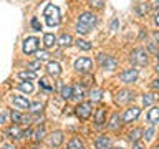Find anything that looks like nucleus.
I'll return each instance as SVG.
<instances>
[{
  "label": "nucleus",
  "instance_id": "nucleus-1",
  "mask_svg": "<svg viewBox=\"0 0 159 149\" xmlns=\"http://www.w3.org/2000/svg\"><path fill=\"white\" fill-rule=\"evenodd\" d=\"M43 17L45 20H47V23L50 25V27H55V25L60 23V20H61V13H60V8L57 7V5H47L43 10Z\"/></svg>",
  "mask_w": 159,
  "mask_h": 149
},
{
  "label": "nucleus",
  "instance_id": "nucleus-2",
  "mask_svg": "<svg viewBox=\"0 0 159 149\" xmlns=\"http://www.w3.org/2000/svg\"><path fill=\"white\" fill-rule=\"evenodd\" d=\"M129 61L133 65H138V66H146L148 65V52L143 48L133 50L131 55H129Z\"/></svg>",
  "mask_w": 159,
  "mask_h": 149
},
{
  "label": "nucleus",
  "instance_id": "nucleus-3",
  "mask_svg": "<svg viewBox=\"0 0 159 149\" xmlns=\"http://www.w3.org/2000/svg\"><path fill=\"white\" fill-rule=\"evenodd\" d=\"M91 68H93V61L86 56L78 58L76 61H75V70H76L78 73H89Z\"/></svg>",
  "mask_w": 159,
  "mask_h": 149
},
{
  "label": "nucleus",
  "instance_id": "nucleus-4",
  "mask_svg": "<svg viewBox=\"0 0 159 149\" xmlns=\"http://www.w3.org/2000/svg\"><path fill=\"white\" fill-rule=\"evenodd\" d=\"M96 22H98V18L94 17L93 13H81L80 15V20H78V25H81V27H84V28H93L94 25H96Z\"/></svg>",
  "mask_w": 159,
  "mask_h": 149
},
{
  "label": "nucleus",
  "instance_id": "nucleus-5",
  "mask_svg": "<svg viewBox=\"0 0 159 149\" xmlns=\"http://www.w3.org/2000/svg\"><path fill=\"white\" fill-rule=\"evenodd\" d=\"M91 103H80L76 108H75V113L80 119H88L91 116Z\"/></svg>",
  "mask_w": 159,
  "mask_h": 149
},
{
  "label": "nucleus",
  "instance_id": "nucleus-6",
  "mask_svg": "<svg viewBox=\"0 0 159 149\" xmlns=\"http://www.w3.org/2000/svg\"><path fill=\"white\" fill-rule=\"evenodd\" d=\"M38 38H35V37H28V38H25L23 40V53H35L38 50Z\"/></svg>",
  "mask_w": 159,
  "mask_h": 149
},
{
  "label": "nucleus",
  "instance_id": "nucleus-7",
  "mask_svg": "<svg viewBox=\"0 0 159 149\" xmlns=\"http://www.w3.org/2000/svg\"><path fill=\"white\" fill-rule=\"evenodd\" d=\"M98 60H99V63H101V66H103L104 70H109V71L116 70L118 61H116V60H114L113 56H104V55H98Z\"/></svg>",
  "mask_w": 159,
  "mask_h": 149
},
{
  "label": "nucleus",
  "instance_id": "nucleus-8",
  "mask_svg": "<svg viewBox=\"0 0 159 149\" xmlns=\"http://www.w3.org/2000/svg\"><path fill=\"white\" fill-rule=\"evenodd\" d=\"M133 98H134L133 91H129V89H121V91H118V94H116V103L118 104H126V103L131 101Z\"/></svg>",
  "mask_w": 159,
  "mask_h": 149
},
{
  "label": "nucleus",
  "instance_id": "nucleus-9",
  "mask_svg": "<svg viewBox=\"0 0 159 149\" xmlns=\"http://www.w3.org/2000/svg\"><path fill=\"white\" fill-rule=\"evenodd\" d=\"M119 78H121V81H124V83H134L138 79V70H134V68L124 70Z\"/></svg>",
  "mask_w": 159,
  "mask_h": 149
},
{
  "label": "nucleus",
  "instance_id": "nucleus-10",
  "mask_svg": "<svg viewBox=\"0 0 159 149\" xmlns=\"http://www.w3.org/2000/svg\"><path fill=\"white\" fill-rule=\"evenodd\" d=\"M139 116V108H136V106H133V108H129V109H126V113L123 114V121L124 123H131V121H134Z\"/></svg>",
  "mask_w": 159,
  "mask_h": 149
},
{
  "label": "nucleus",
  "instance_id": "nucleus-11",
  "mask_svg": "<svg viewBox=\"0 0 159 149\" xmlns=\"http://www.w3.org/2000/svg\"><path fill=\"white\" fill-rule=\"evenodd\" d=\"M10 116H12V121L17 124H28L30 123V118L28 116H23V114H20L18 111H12V114H10Z\"/></svg>",
  "mask_w": 159,
  "mask_h": 149
},
{
  "label": "nucleus",
  "instance_id": "nucleus-12",
  "mask_svg": "<svg viewBox=\"0 0 159 149\" xmlns=\"http://www.w3.org/2000/svg\"><path fill=\"white\" fill-rule=\"evenodd\" d=\"M12 101H13L15 106L20 108V109H28V106H30V101L25 96H13Z\"/></svg>",
  "mask_w": 159,
  "mask_h": 149
},
{
  "label": "nucleus",
  "instance_id": "nucleus-13",
  "mask_svg": "<svg viewBox=\"0 0 159 149\" xmlns=\"http://www.w3.org/2000/svg\"><path fill=\"white\" fill-rule=\"evenodd\" d=\"M96 149H111V139L106 136L96 138Z\"/></svg>",
  "mask_w": 159,
  "mask_h": 149
},
{
  "label": "nucleus",
  "instance_id": "nucleus-14",
  "mask_svg": "<svg viewBox=\"0 0 159 149\" xmlns=\"http://www.w3.org/2000/svg\"><path fill=\"white\" fill-rule=\"evenodd\" d=\"M63 141V133L61 131H55L52 136H50V146H53V147H58L60 144H61Z\"/></svg>",
  "mask_w": 159,
  "mask_h": 149
},
{
  "label": "nucleus",
  "instance_id": "nucleus-15",
  "mask_svg": "<svg viewBox=\"0 0 159 149\" xmlns=\"http://www.w3.org/2000/svg\"><path fill=\"white\" fill-rule=\"evenodd\" d=\"M47 71H48V74L58 76V74L61 73V66H60V63H57V61H50L47 65Z\"/></svg>",
  "mask_w": 159,
  "mask_h": 149
},
{
  "label": "nucleus",
  "instance_id": "nucleus-16",
  "mask_svg": "<svg viewBox=\"0 0 159 149\" xmlns=\"http://www.w3.org/2000/svg\"><path fill=\"white\" fill-rule=\"evenodd\" d=\"M7 136L12 138V139H20V138H23V131L17 126V124H15V126H12L7 131Z\"/></svg>",
  "mask_w": 159,
  "mask_h": 149
},
{
  "label": "nucleus",
  "instance_id": "nucleus-17",
  "mask_svg": "<svg viewBox=\"0 0 159 149\" xmlns=\"http://www.w3.org/2000/svg\"><path fill=\"white\" fill-rule=\"evenodd\" d=\"M83 96H84V88H83V84H75V86H71V98L81 99Z\"/></svg>",
  "mask_w": 159,
  "mask_h": 149
},
{
  "label": "nucleus",
  "instance_id": "nucleus-18",
  "mask_svg": "<svg viewBox=\"0 0 159 149\" xmlns=\"http://www.w3.org/2000/svg\"><path fill=\"white\" fill-rule=\"evenodd\" d=\"M157 119H159V108L157 106H152L151 109H149V113H148V121L154 126V124L157 123Z\"/></svg>",
  "mask_w": 159,
  "mask_h": 149
},
{
  "label": "nucleus",
  "instance_id": "nucleus-19",
  "mask_svg": "<svg viewBox=\"0 0 159 149\" xmlns=\"http://www.w3.org/2000/svg\"><path fill=\"white\" fill-rule=\"evenodd\" d=\"M40 86H42L45 91H53L55 89V83H52V79L50 78H40Z\"/></svg>",
  "mask_w": 159,
  "mask_h": 149
},
{
  "label": "nucleus",
  "instance_id": "nucleus-20",
  "mask_svg": "<svg viewBox=\"0 0 159 149\" xmlns=\"http://www.w3.org/2000/svg\"><path fill=\"white\" fill-rule=\"evenodd\" d=\"M104 116H106L104 108H99L96 111V114H94V123H96V126H101L103 123H106V121H104Z\"/></svg>",
  "mask_w": 159,
  "mask_h": 149
},
{
  "label": "nucleus",
  "instance_id": "nucleus-21",
  "mask_svg": "<svg viewBox=\"0 0 159 149\" xmlns=\"http://www.w3.org/2000/svg\"><path fill=\"white\" fill-rule=\"evenodd\" d=\"M55 43H57V38H55V35H52V33H47V35L43 37V45H45L47 48H52Z\"/></svg>",
  "mask_w": 159,
  "mask_h": 149
},
{
  "label": "nucleus",
  "instance_id": "nucleus-22",
  "mask_svg": "<svg viewBox=\"0 0 159 149\" xmlns=\"http://www.w3.org/2000/svg\"><path fill=\"white\" fill-rule=\"evenodd\" d=\"M68 149H84L83 141H80L78 138H73L71 141L68 142Z\"/></svg>",
  "mask_w": 159,
  "mask_h": 149
},
{
  "label": "nucleus",
  "instance_id": "nucleus-23",
  "mask_svg": "<svg viewBox=\"0 0 159 149\" xmlns=\"http://www.w3.org/2000/svg\"><path fill=\"white\" fill-rule=\"evenodd\" d=\"M143 129H139V128H136V129H133L131 133H129V141H133V142H136V141H139L143 136Z\"/></svg>",
  "mask_w": 159,
  "mask_h": 149
},
{
  "label": "nucleus",
  "instance_id": "nucleus-24",
  "mask_svg": "<svg viewBox=\"0 0 159 149\" xmlns=\"http://www.w3.org/2000/svg\"><path fill=\"white\" fill-rule=\"evenodd\" d=\"M71 42H73V40H71V37H70L68 33H63L61 37L58 38V43L61 45V47H70V45H71Z\"/></svg>",
  "mask_w": 159,
  "mask_h": 149
},
{
  "label": "nucleus",
  "instance_id": "nucleus-25",
  "mask_svg": "<svg viewBox=\"0 0 159 149\" xmlns=\"http://www.w3.org/2000/svg\"><path fill=\"white\" fill-rule=\"evenodd\" d=\"M119 124H121V116H119L118 113H114L113 118H111V123H109V128H111V129H118Z\"/></svg>",
  "mask_w": 159,
  "mask_h": 149
},
{
  "label": "nucleus",
  "instance_id": "nucleus-26",
  "mask_svg": "<svg viewBox=\"0 0 159 149\" xmlns=\"http://www.w3.org/2000/svg\"><path fill=\"white\" fill-rule=\"evenodd\" d=\"M103 96V91L101 89H98V88H93L91 91H89V98H91V101H99Z\"/></svg>",
  "mask_w": 159,
  "mask_h": 149
},
{
  "label": "nucleus",
  "instance_id": "nucleus-27",
  "mask_svg": "<svg viewBox=\"0 0 159 149\" xmlns=\"http://www.w3.org/2000/svg\"><path fill=\"white\" fill-rule=\"evenodd\" d=\"M18 89H20V91H23V93H32L33 91V84L28 83V81H23V83L18 84Z\"/></svg>",
  "mask_w": 159,
  "mask_h": 149
},
{
  "label": "nucleus",
  "instance_id": "nucleus-28",
  "mask_svg": "<svg viewBox=\"0 0 159 149\" xmlns=\"http://www.w3.org/2000/svg\"><path fill=\"white\" fill-rule=\"evenodd\" d=\"M18 76L22 78V79H25V81H32V79L37 78V74H35L33 71H20Z\"/></svg>",
  "mask_w": 159,
  "mask_h": 149
},
{
  "label": "nucleus",
  "instance_id": "nucleus-29",
  "mask_svg": "<svg viewBox=\"0 0 159 149\" xmlns=\"http://www.w3.org/2000/svg\"><path fill=\"white\" fill-rule=\"evenodd\" d=\"M61 98L63 99H70V98H71V86L63 84V86H61Z\"/></svg>",
  "mask_w": 159,
  "mask_h": 149
},
{
  "label": "nucleus",
  "instance_id": "nucleus-30",
  "mask_svg": "<svg viewBox=\"0 0 159 149\" xmlns=\"http://www.w3.org/2000/svg\"><path fill=\"white\" fill-rule=\"evenodd\" d=\"M148 10H149V5H148V3H144V2L138 3V7H136L138 15H146V13H148Z\"/></svg>",
  "mask_w": 159,
  "mask_h": 149
},
{
  "label": "nucleus",
  "instance_id": "nucleus-31",
  "mask_svg": "<svg viewBox=\"0 0 159 149\" xmlns=\"http://www.w3.org/2000/svg\"><path fill=\"white\" fill-rule=\"evenodd\" d=\"M76 47L84 50V52H88V50H91V43H88L86 40H78L76 42Z\"/></svg>",
  "mask_w": 159,
  "mask_h": 149
},
{
  "label": "nucleus",
  "instance_id": "nucleus-32",
  "mask_svg": "<svg viewBox=\"0 0 159 149\" xmlns=\"http://www.w3.org/2000/svg\"><path fill=\"white\" fill-rule=\"evenodd\" d=\"M28 108H30V111H32V113H40V111H42V109H43V104L40 103V101H37V103L30 104Z\"/></svg>",
  "mask_w": 159,
  "mask_h": 149
},
{
  "label": "nucleus",
  "instance_id": "nucleus-33",
  "mask_svg": "<svg viewBox=\"0 0 159 149\" xmlns=\"http://www.w3.org/2000/svg\"><path fill=\"white\" fill-rule=\"evenodd\" d=\"M43 138H45V128H38L37 131H35V141L40 142Z\"/></svg>",
  "mask_w": 159,
  "mask_h": 149
},
{
  "label": "nucleus",
  "instance_id": "nucleus-34",
  "mask_svg": "<svg viewBox=\"0 0 159 149\" xmlns=\"http://www.w3.org/2000/svg\"><path fill=\"white\" fill-rule=\"evenodd\" d=\"M154 99H156V96H154V94H144V98H143V104H144V106H149V104H152Z\"/></svg>",
  "mask_w": 159,
  "mask_h": 149
},
{
  "label": "nucleus",
  "instance_id": "nucleus-35",
  "mask_svg": "<svg viewBox=\"0 0 159 149\" xmlns=\"http://www.w3.org/2000/svg\"><path fill=\"white\" fill-rule=\"evenodd\" d=\"M37 58H38V61H43V60H48L50 58V55H48V52L42 50V52H37Z\"/></svg>",
  "mask_w": 159,
  "mask_h": 149
},
{
  "label": "nucleus",
  "instance_id": "nucleus-36",
  "mask_svg": "<svg viewBox=\"0 0 159 149\" xmlns=\"http://www.w3.org/2000/svg\"><path fill=\"white\" fill-rule=\"evenodd\" d=\"M152 136H154V128H149V129H146V133H144L143 138L146 139V141H151Z\"/></svg>",
  "mask_w": 159,
  "mask_h": 149
},
{
  "label": "nucleus",
  "instance_id": "nucleus-37",
  "mask_svg": "<svg viewBox=\"0 0 159 149\" xmlns=\"http://www.w3.org/2000/svg\"><path fill=\"white\" fill-rule=\"evenodd\" d=\"M88 2H89V5H91V7L93 8H101L103 7V0H88Z\"/></svg>",
  "mask_w": 159,
  "mask_h": 149
},
{
  "label": "nucleus",
  "instance_id": "nucleus-38",
  "mask_svg": "<svg viewBox=\"0 0 159 149\" xmlns=\"http://www.w3.org/2000/svg\"><path fill=\"white\" fill-rule=\"evenodd\" d=\"M32 27H33V30H37V32L42 30V23L38 22V18H32Z\"/></svg>",
  "mask_w": 159,
  "mask_h": 149
},
{
  "label": "nucleus",
  "instance_id": "nucleus-39",
  "mask_svg": "<svg viewBox=\"0 0 159 149\" xmlns=\"http://www.w3.org/2000/svg\"><path fill=\"white\" fill-rule=\"evenodd\" d=\"M76 32H78V33H81V35H86L89 30H88V28H84V27H81V25H76Z\"/></svg>",
  "mask_w": 159,
  "mask_h": 149
},
{
  "label": "nucleus",
  "instance_id": "nucleus-40",
  "mask_svg": "<svg viewBox=\"0 0 159 149\" xmlns=\"http://www.w3.org/2000/svg\"><path fill=\"white\" fill-rule=\"evenodd\" d=\"M149 50H151V53H154V55L157 53V47H156V42H149Z\"/></svg>",
  "mask_w": 159,
  "mask_h": 149
},
{
  "label": "nucleus",
  "instance_id": "nucleus-41",
  "mask_svg": "<svg viewBox=\"0 0 159 149\" xmlns=\"http://www.w3.org/2000/svg\"><path fill=\"white\" fill-rule=\"evenodd\" d=\"M28 68H30V70H37V68H40V61L37 60V61H32V63H28Z\"/></svg>",
  "mask_w": 159,
  "mask_h": 149
},
{
  "label": "nucleus",
  "instance_id": "nucleus-42",
  "mask_svg": "<svg viewBox=\"0 0 159 149\" xmlns=\"http://www.w3.org/2000/svg\"><path fill=\"white\" fill-rule=\"evenodd\" d=\"M5 119H7V113H5L3 109H0V124H3Z\"/></svg>",
  "mask_w": 159,
  "mask_h": 149
},
{
  "label": "nucleus",
  "instance_id": "nucleus-43",
  "mask_svg": "<svg viewBox=\"0 0 159 149\" xmlns=\"http://www.w3.org/2000/svg\"><path fill=\"white\" fill-rule=\"evenodd\" d=\"M118 25H119V22H118V20H114L113 25H111V28H113V30H116V28H118Z\"/></svg>",
  "mask_w": 159,
  "mask_h": 149
},
{
  "label": "nucleus",
  "instance_id": "nucleus-44",
  "mask_svg": "<svg viewBox=\"0 0 159 149\" xmlns=\"http://www.w3.org/2000/svg\"><path fill=\"white\" fill-rule=\"evenodd\" d=\"M152 88H154V89L159 88V81H157V79H154V81H152Z\"/></svg>",
  "mask_w": 159,
  "mask_h": 149
},
{
  "label": "nucleus",
  "instance_id": "nucleus-45",
  "mask_svg": "<svg viewBox=\"0 0 159 149\" xmlns=\"http://www.w3.org/2000/svg\"><path fill=\"white\" fill-rule=\"evenodd\" d=\"M2 149H15V146H13V144H5Z\"/></svg>",
  "mask_w": 159,
  "mask_h": 149
},
{
  "label": "nucleus",
  "instance_id": "nucleus-46",
  "mask_svg": "<svg viewBox=\"0 0 159 149\" xmlns=\"http://www.w3.org/2000/svg\"><path fill=\"white\" fill-rule=\"evenodd\" d=\"M157 17H159V15H157V13H156V15H154V25H157V23H159V18H157Z\"/></svg>",
  "mask_w": 159,
  "mask_h": 149
},
{
  "label": "nucleus",
  "instance_id": "nucleus-47",
  "mask_svg": "<svg viewBox=\"0 0 159 149\" xmlns=\"http://www.w3.org/2000/svg\"><path fill=\"white\" fill-rule=\"evenodd\" d=\"M152 8H157V0H152Z\"/></svg>",
  "mask_w": 159,
  "mask_h": 149
},
{
  "label": "nucleus",
  "instance_id": "nucleus-48",
  "mask_svg": "<svg viewBox=\"0 0 159 149\" xmlns=\"http://www.w3.org/2000/svg\"><path fill=\"white\" fill-rule=\"evenodd\" d=\"M133 149H144V147H143V146H141V144H136V146H134V147H133Z\"/></svg>",
  "mask_w": 159,
  "mask_h": 149
},
{
  "label": "nucleus",
  "instance_id": "nucleus-49",
  "mask_svg": "<svg viewBox=\"0 0 159 149\" xmlns=\"http://www.w3.org/2000/svg\"><path fill=\"white\" fill-rule=\"evenodd\" d=\"M111 149H113V147H111ZM114 149H123V147H114Z\"/></svg>",
  "mask_w": 159,
  "mask_h": 149
}]
</instances>
